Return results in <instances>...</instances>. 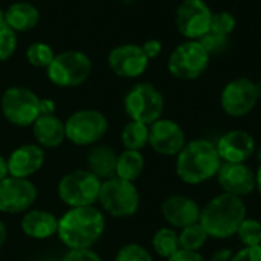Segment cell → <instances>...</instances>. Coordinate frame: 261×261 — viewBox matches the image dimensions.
<instances>
[{
  "mask_svg": "<svg viewBox=\"0 0 261 261\" xmlns=\"http://www.w3.org/2000/svg\"><path fill=\"white\" fill-rule=\"evenodd\" d=\"M106 231V219L101 210L93 206L70 208L58 219L57 236L69 249H90Z\"/></svg>",
  "mask_w": 261,
  "mask_h": 261,
  "instance_id": "cell-1",
  "label": "cell"
},
{
  "mask_svg": "<svg viewBox=\"0 0 261 261\" xmlns=\"http://www.w3.org/2000/svg\"><path fill=\"white\" fill-rule=\"evenodd\" d=\"M222 159L210 139H193L176 156V174L187 185H200L216 177Z\"/></svg>",
  "mask_w": 261,
  "mask_h": 261,
  "instance_id": "cell-2",
  "label": "cell"
},
{
  "mask_svg": "<svg viewBox=\"0 0 261 261\" xmlns=\"http://www.w3.org/2000/svg\"><path fill=\"white\" fill-rule=\"evenodd\" d=\"M246 213L248 208L242 197L222 193L202 208L199 223L210 239L226 240L237 234L239 226L248 217Z\"/></svg>",
  "mask_w": 261,
  "mask_h": 261,
  "instance_id": "cell-3",
  "label": "cell"
},
{
  "mask_svg": "<svg viewBox=\"0 0 261 261\" xmlns=\"http://www.w3.org/2000/svg\"><path fill=\"white\" fill-rule=\"evenodd\" d=\"M98 202L101 208L116 219L132 217L138 213L141 205V196L133 182L112 177L102 180Z\"/></svg>",
  "mask_w": 261,
  "mask_h": 261,
  "instance_id": "cell-4",
  "label": "cell"
},
{
  "mask_svg": "<svg viewBox=\"0 0 261 261\" xmlns=\"http://www.w3.org/2000/svg\"><path fill=\"white\" fill-rule=\"evenodd\" d=\"M210 60L211 55L199 40H185L171 50L167 69L180 81H194L206 72Z\"/></svg>",
  "mask_w": 261,
  "mask_h": 261,
  "instance_id": "cell-5",
  "label": "cell"
},
{
  "mask_svg": "<svg viewBox=\"0 0 261 261\" xmlns=\"http://www.w3.org/2000/svg\"><path fill=\"white\" fill-rule=\"evenodd\" d=\"M124 109L130 121L151 125L154 121L162 118L165 99L156 86L150 83H139L127 92L124 98Z\"/></svg>",
  "mask_w": 261,
  "mask_h": 261,
  "instance_id": "cell-6",
  "label": "cell"
},
{
  "mask_svg": "<svg viewBox=\"0 0 261 261\" xmlns=\"http://www.w3.org/2000/svg\"><path fill=\"white\" fill-rule=\"evenodd\" d=\"M101 180L89 170H75L61 177L58 182V197L70 208L93 206L98 202Z\"/></svg>",
  "mask_w": 261,
  "mask_h": 261,
  "instance_id": "cell-7",
  "label": "cell"
},
{
  "mask_svg": "<svg viewBox=\"0 0 261 261\" xmlns=\"http://www.w3.org/2000/svg\"><path fill=\"white\" fill-rule=\"evenodd\" d=\"M92 72L90 58L80 50H64L57 54L46 69L47 78L58 87H78Z\"/></svg>",
  "mask_w": 261,
  "mask_h": 261,
  "instance_id": "cell-8",
  "label": "cell"
},
{
  "mask_svg": "<svg viewBox=\"0 0 261 261\" xmlns=\"http://www.w3.org/2000/svg\"><path fill=\"white\" fill-rule=\"evenodd\" d=\"M0 109L12 125L29 127L40 116V98L28 87L12 86L3 92Z\"/></svg>",
  "mask_w": 261,
  "mask_h": 261,
  "instance_id": "cell-9",
  "label": "cell"
},
{
  "mask_svg": "<svg viewBox=\"0 0 261 261\" xmlns=\"http://www.w3.org/2000/svg\"><path fill=\"white\" fill-rule=\"evenodd\" d=\"M64 128L66 139L72 144L80 147L95 145L107 133L109 121L101 112L84 109L72 113L64 121Z\"/></svg>",
  "mask_w": 261,
  "mask_h": 261,
  "instance_id": "cell-10",
  "label": "cell"
},
{
  "mask_svg": "<svg viewBox=\"0 0 261 261\" xmlns=\"http://www.w3.org/2000/svg\"><path fill=\"white\" fill-rule=\"evenodd\" d=\"M258 101L257 83L246 76L231 80L220 93V107L231 118L248 116Z\"/></svg>",
  "mask_w": 261,
  "mask_h": 261,
  "instance_id": "cell-11",
  "label": "cell"
},
{
  "mask_svg": "<svg viewBox=\"0 0 261 261\" xmlns=\"http://www.w3.org/2000/svg\"><path fill=\"white\" fill-rule=\"evenodd\" d=\"M213 14L205 0H182L176 9V28L185 40H200L211 29Z\"/></svg>",
  "mask_w": 261,
  "mask_h": 261,
  "instance_id": "cell-12",
  "label": "cell"
},
{
  "mask_svg": "<svg viewBox=\"0 0 261 261\" xmlns=\"http://www.w3.org/2000/svg\"><path fill=\"white\" fill-rule=\"evenodd\" d=\"M38 196L37 187L29 179L8 176L0 182V213L21 214L31 210Z\"/></svg>",
  "mask_w": 261,
  "mask_h": 261,
  "instance_id": "cell-13",
  "label": "cell"
},
{
  "mask_svg": "<svg viewBox=\"0 0 261 261\" xmlns=\"http://www.w3.org/2000/svg\"><path fill=\"white\" fill-rule=\"evenodd\" d=\"M148 127V145L161 156H177L187 144L184 128L173 119L161 118Z\"/></svg>",
  "mask_w": 261,
  "mask_h": 261,
  "instance_id": "cell-14",
  "label": "cell"
},
{
  "mask_svg": "<svg viewBox=\"0 0 261 261\" xmlns=\"http://www.w3.org/2000/svg\"><path fill=\"white\" fill-rule=\"evenodd\" d=\"M109 67L121 78H138L144 75L150 60L142 50V46L125 43L113 47L109 54Z\"/></svg>",
  "mask_w": 261,
  "mask_h": 261,
  "instance_id": "cell-15",
  "label": "cell"
},
{
  "mask_svg": "<svg viewBox=\"0 0 261 261\" xmlns=\"http://www.w3.org/2000/svg\"><path fill=\"white\" fill-rule=\"evenodd\" d=\"M216 177L223 193L243 199L255 191V171L248 164L223 162Z\"/></svg>",
  "mask_w": 261,
  "mask_h": 261,
  "instance_id": "cell-16",
  "label": "cell"
},
{
  "mask_svg": "<svg viewBox=\"0 0 261 261\" xmlns=\"http://www.w3.org/2000/svg\"><path fill=\"white\" fill-rule=\"evenodd\" d=\"M216 148L222 162L246 164L255 153V139L245 130H229L219 138Z\"/></svg>",
  "mask_w": 261,
  "mask_h": 261,
  "instance_id": "cell-17",
  "label": "cell"
},
{
  "mask_svg": "<svg viewBox=\"0 0 261 261\" xmlns=\"http://www.w3.org/2000/svg\"><path fill=\"white\" fill-rule=\"evenodd\" d=\"M162 216L165 222L174 229H184L194 223H199L202 208L199 203L187 196L174 194L162 202Z\"/></svg>",
  "mask_w": 261,
  "mask_h": 261,
  "instance_id": "cell-18",
  "label": "cell"
},
{
  "mask_svg": "<svg viewBox=\"0 0 261 261\" xmlns=\"http://www.w3.org/2000/svg\"><path fill=\"white\" fill-rule=\"evenodd\" d=\"M44 159H46V153L38 144L20 145L6 159L9 176L29 179L31 176H34L41 170Z\"/></svg>",
  "mask_w": 261,
  "mask_h": 261,
  "instance_id": "cell-19",
  "label": "cell"
},
{
  "mask_svg": "<svg viewBox=\"0 0 261 261\" xmlns=\"http://www.w3.org/2000/svg\"><path fill=\"white\" fill-rule=\"evenodd\" d=\"M20 228L23 234L32 240H46L57 236L58 219L44 210H29L23 214Z\"/></svg>",
  "mask_w": 261,
  "mask_h": 261,
  "instance_id": "cell-20",
  "label": "cell"
},
{
  "mask_svg": "<svg viewBox=\"0 0 261 261\" xmlns=\"http://www.w3.org/2000/svg\"><path fill=\"white\" fill-rule=\"evenodd\" d=\"M31 127L41 148H57L66 141L64 122L55 115H40Z\"/></svg>",
  "mask_w": 261,
  "mask_h": 261,
  "instance_id": "cell-21",
  "label": "cell"
},
{
  "mask_svg": "<svg viewBox=\"0 0 261 261\" xmlns=\"http://www.w3.org/2000/svg\"><path fill=\"white\" fill-rule=\"evenodd\" d=\"M118 154L107 145H95L87 154V170L101 182L116 176Z\"/></svg>",
  "mask_w": 261,
  "mask_h": 261,
  "instance_id": "cell-22",
  "label": "cell"
},
{
  "mask_svg": "<svg viewBox=\"0 0 261 261\" xmlns=\"http://www.w3.org/2000/svg\"><path fill=\"white\" fill-rule=\"evenodd\" d=\"M5 20L15 32H28L38 24L40 12L29 2H15L5 11Z\"/></svg>",
  "mask_w": 261,
  "mask_h": 261,
  "instance_id": "cell-23",
  "label": "cell"
},
{
  "mask_svg": "<svg viewBox=\"0 0 261 261\" xmlns=\"http://www.w3.org/2000/svg\"><path fill=\"white\" fill-rule=\"evenodd\" d=\"M144 167H145V159L141 151L124 150L121 154H118L116 177L135 184L144 173Z\"/></svg>",
  "mask_w": 261,
  "mask_h": 261,
  "instance_id": "cell-24",
  "label": "cell"
},
{
  "mask_svg": "<svg viewBox=\"0 0 261 261\" xmlns=\"http://www.w3.org/2000/svg\"><path fill=\"white\" fill-rule=\"evenodd\" d=\"M150 127L138 121H128L121 132V142L125 150L141 151L148 145Z\"/></svg>",
  "mask_w": 261,
  "mask_h": 261,
  "instance_id": "cell-25",
  "label": "cell"
},
{
  "mask_svg": "<svg viewBox=\"0 0 261 261\" xmlns=\"http://www.w3.org/2000/svg\"><path fill=\"white\" fill-rule=\"evenodd\" d=\"M151 246L159 257L168 260L173 254H176L180 249L177 231L171 226L158 229L151 239Z\"/></svg>",
  "mask_w": 261,
  "mask_h": 261,
  "instance_id": "cell-26",
  "label": "cell"
},
{
  "mask_svg": "<svg viewBox=\"0 0 261 261\" xmlns=\"http://www.w3.org/2000/svg\"><path fill=\"white\" fill-rule=\"evenodd\" d=\"M208 239H210V236L206 234V231L203 229V226L200 223L187 226V228L180 229V232H179L180 249H187V251L200 252V249L206 245Z\"/></svg>",
  "mask_w": 261,
  "mask_h": 261,
  "instance_id": "cell-27",
  "label": "cell"
},
{
  "mask_svg": "<svg viewBox=\"0 0 261 261\" xmlns=\"http://www.w3.org/2000/svg\"><path fill=\"white\" fill-rule=\"evenodd\" d=\"M55 54L52 50V47L43 41H35L32 44H29V47L26 49V58L29 61L31 66L38 67V69H47L49 64L52 63Z\"/></svg>",
  "mask_w": 261,
  "mask_h": 261,
  "instance_id": "cell-28",
  "label": "cell"
},
{
  "mask_svg": "<svg viewBox=\"0 0 261 261\" xmlns=\"http://www.w3.org/2000/svg\"><path fill=\"white\" fill-rule=\"evenodd\" d=\"M17 49V32L6 23L5 11L0 9V61H6Z\"/></svg>",
  "mask_w": 261,
  "mask_h": 261,
  "instance_id": "cell-29",
  "label": "cell"
},
{
  "mask_svg": "<svg viewBox=\"0 0 261 261\" xmlns=\"http://www.w3.org/2000/svg\"><path fill=\"white\" fill-rule=\"evenodd\" d=\"M243 246H258L261 245V222L252 217H246L239 226L237 234Z\"/></svg>",
  "mask_w": 261,
  "mask_h": 261,
  "instance_id": "cell-30",
  "label": "cell"
},
{
  "mask_svg": "<svg viewBox=\"0 0 261 261\" xmlns=\"http://www.w3.org/2000/svg\"><path fill=\"white\" fill-rule=\"evenodd\" d=\"M236 28H237V18L229 11H219L213 14L210 32L229 37L236 31Z\"/></svg>",
  "mask_w": 261,
  "mask_h": 261,
  "instance_id": "cell-31",
  "label": "cell"
},
{
  "mask_svg": "<svg viewBox=\"0 0 261 261\" xmlns=\"http://www.w3.org/2000/svg\"><path fill=\"white\" fill-rule=\"evenodd\" d=\"M115 261H153V257L144 246L138 243H130L118 251Z\"/></svg>",
  "mask_w": 261,
  "mask_h": 261,
  "instance_id": "cell-32",
  "label": "cell"
},
{
  "mask_svg": "<svg viewBox=\"0 0 261 261\" xmlns=\"http://www.w3.org/2000/svg\"><path fill=\"white\" fill-rule=\"evenodd\" d=\"M199 41L210 55H217V54H222V52L226 50V47L229 44V37L219 35V34H214V32H208Z\"/></svg>",
  "mask_w": 261,
  "mask_h": 261,
  "instance_id": "cell-33",
  "label": "cell"
},
{
  "mask_svg": "<svg viewBox=\"0 0 261 261\" xmlns=\"http://www.w3.org/2000/svg\"><path fill=\"white\" fill-rule=\"evenodd\" d=\"M61 261H102L92 249H69Z\"/></svg>",
  "mask_w": 261,
  "mask_h": 261,
  "instance_id": "cell-34",
  "label": "cell"
},
{
  "mask_svg": "<svg viewBox=\"0 0 261 261\" xmlns=\"http://www.w3.org/2000/svg\"><path fill=\"white\" fill-rule=\"evenodd\" d=\"M231 261H261V245L258 246H243L234 252Z\"/></svg>",
  "mask_w": 261,
  "mask_h": 261,
  "instance_id": "cell-35",
  "label": "cell"
},
{
  "mask_svg": "<svg viewBox=\"0 0 261 261\" xmlns=\"http://www.w3.org/2000/svg\"><path fill=\"white\" fill-rule=\"evenodd\" d=\"M142 50H144V54L147 55L148 60H154L162 54V43L159 40H156V38L147 40L142 44Z\"/></svg>",
  "mask_w": 261,
  "mask_h": 261,
  "instance_id": "cell-36",
  "label": "cell"
},
{
  "mask_svg": "<svg viewBox=\"0 0 261 261\" xmlns=\"http://www.w3.org/2000/svg\"><path fill=\"white\" fill-rule=\"evenodd\" d=\"M167 261H206L205 257L200 252L196 251H187V249H179L176 254H173Z\"/></svg>",
  "mask_w": 261,
  "mask_h": 261,
  "instance_id": "cell-37",
  "label": "cell"
},
{
  "mask_svg": "<svg viewBox=\"0 0 261 261\" xmlns=\"http://www.w3.org/2000/svg\"><path fill=\"white\" fill-rule=\"evenodd\" d=\"M55 113V102L52 99H41L40 98V115H54Z\"/></svg>",
  "mask_w": 261,
  "mask_h": 261,
  "instance_id": "cell-38",
  "label": "cell"
},
{
  "mask_svg": "<svg viewBox=\"0 0 261 261\" xmlns=\"http://www.w3.org/2000/svg\"><path fill=\"white\" fill-rule=\"evenodd\" d=\"M232 255H234V251L225 248V249H220V251L214 252V254L211 255V260L210 261H231Z\"/></svg>",
  "mask_w": 261,
  "mask_h": 261,
  "instance_id": "cell-39",
  "label": "cell"
},
{
  "mask_svg": "<svg viewBox=\"0 0 261 261\" xmlns=\"http://www.w3.org/2000/svg\"><path fill=\"white\" fill-rule=\"evenodd\" d=\"M9 176V170H8V161L0 154V182L3 179H6Z\"/></svg>",
  "mask_w": 261,
  "mask_h": 261,
  "instance_id": "cell-40",
  "label": "cell"
},
{
  "mask_svg": "<svg viewBox=\"0 0 261 261\" xmlns=\"http://www.w3.org/2000/svg\"><path fill=\"white\" fill-rule=\"evenodd\" d=\"M6 237H8V229H6V226L3 225V222L0 220V248H2L3 243L6 242Z\"/></svg>",
  "mask_w": 261,
  "mask_h": 261,
  "instance_id": "cell-41",
  "label": "cell"
},
{
  "mask_svg": "<svg viewBox=\"0 0 261 261\" xmlns=\"http://www.w3.org/2000/svg\"><path fill=\"white\" fill-rule=\"evenodd\" d=\"M255 190L260 193L261 196V161L258 168H257V171H255Z\"/></svg>",
  "mask_w": 261,
  "mask_h": 261,
  "instance_id": "cell-42",
  "label": "cell"
},
{
  "mask_svg": "<svg viewBox=\"0 0 261 261\" xmlns=\"http://www.w3.org/2000/svg\"><path fill=\"white\" fill-rule=\"evenodd\" d=\"M257 93H258V98L261 99V83H257Z\"/></svg>",
  "mask_w": 261,
  "mask_h": 261,
  "instance_id": "cell-43",
  "label": "cell"
},
{
  "mask_svg": "<svg viewBox=\"0 0 261 261\" xmlns=\"http://www.w3.org/2000/svg\"><path fill=\"white\" fill-rule=\"evenodd\" d=\"M125 2H130V0H125Z\"/></svg>",
  "mask_w": 261,
  "mask_h": 261,
  "instance_id": "cell-44",
  "label": "cell"
}]
</instances>
